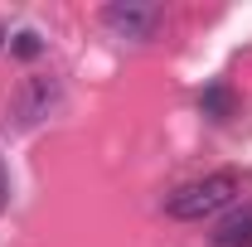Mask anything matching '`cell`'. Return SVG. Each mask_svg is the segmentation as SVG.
I'll return each mask as SVG.
<instances>
[{
    "mask_svg": "<svg viewBox=\"0 0 252 247\" xmlns=\"http://www.w3.org/2000/svg\"><path fill=\"white\" fill-rule=\"evenodd\" d=\"M233 194H238V175H233V170H214V175H204V180H194V185L175 189L170 204H165V214L180 218V223H199V218L228 209Z\"/></svg>",
    "mask_w": 252,
    "mask_h": 247,
    "instance_id": "6da1fadb",
    "label": "cell"
},
{
    "mask_svg": "<svg viewBox=\"0 0 252 247\" xmlns=\"http://www.w3.org/2000/svg\"><path fill=\"white\" fill-rule=\"evenodd\" d=\"M102 25L122 39H151L160 25V5H141V0H126V5H107L102 10Z\"/></svg>",
    "mask_w": 252,
    "mask_h": 247,
    "instance_id": "7a4b0ae2",
    "label": "cell"
},
{
    "mask_svg": "<svg viewBox=\"0 0 252 247\" xmlns=\"http://www.w3.org/2000/svg\"><path fill=\"white\" fill-rule=\"evenodd\" d=\"M54 102H59V83H54V78H30V83L15 93L10 117H15V126H34V122H44V117L54 112Z\"/></svg>",
    "mask_w": 252,
    "mask_h": 247,
    "instance_id": "3957f363",
    "label": "cell"
},
{
    "mask_svg": "<svg viewBox=\"0 0 252 247\" xmlns=\"http://www.w3.org/2000/svg\"><path fill=\"white\" fill-rule=\"evenodd\" d=\"M209 243H214V247H252V209L223 218L219 228H214V238H209Z\"/></svg>",
    "mask_w": 252,
    "mask_h": 247,
    "instance_id": "277c9868",
    "label": "cell"
},
{
    "mask_svg": "<svg viewBox=\"0 0 252 247\" xmlns=\"http://www.w3.org/2000/svg\"><path fill=\"white\" fill-rule=\"evenodd\" d=\"M10 49H15L20 59H34V54H44V39H39L34 30H20L15 39H10Z\"/></svg>",
    "mask_w": 252,
    "mask_h": 247,
    "instance_id": "5b68a950",
    "label": "cell"
},
{
    "mask_svg": "<svg viewBox=\"0 0 252 247\" xmlns=\"http://www.w3.org/2000/svg\"><path fill=\"white\" fill-rule=\"evenodd\" d=\"M204 112H209L214 122H223V117H228V93H223V88H209V97H204Z\"/></svg>",
    "mask_w": 252,
    "mask_h": 247,
    "instance_id": "8992f818",
    "label": "cell"
},
{
    "mask_svg": "<svg viewBox=\"0 0 252 247\" xmlns=\"http://www.w3.org/2000/svg\"><path fill=\"white\" fill-rule=\"evenodd\" d=\"M5 194H10V185H5V170H0V209H5Z\"/></svg>",
    "mask_w": 252,
    "mask_h": 247,
    "instance_id": "52a82bcc",
    "label": "cell"
},
{
    "mask_svg": "<svg viewBox=\"0 0 252 247\" xmlns=\"http://www.w3.org/2000/svg\"><path fill=\"white\" fill-rule=\"evenodd\" d=\"M0 39H5V30H0Z\"/></svg>",
    "mask_w": 252,
    "mask_h": 247,
    "instance_id": "ba28073f",
    "label": "cell"
}]
</instances>
